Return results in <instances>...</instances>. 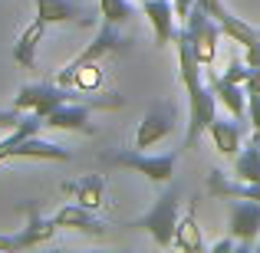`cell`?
Listing matches in <instances>:
<instances>
[{"mask_svg": "<svg viewBox=\"0 0 260 253\" xmlns=\"http://www.w3.org/2000/svg\"><path fill=\"white\" fill-rule=\"evenodd\" d=\"M175 46H178V66H181V86L188 92V135H184V148H194L201 132H208V125L217 119V95L211 86L201 83V69L204 66L198 63L194 56V46H191V37L188 30H181L175 37Z\"/></svg>", "mask_w": 260, "mask_h": 253, "instance_id": "cell-1", "label": "cell"}, {"mask_svg": "<svg viewBox=\"0 0 260 253\" xmlns=\"http://www.w3.org/2000/svg\"><path fill=\"white\" fill-rule=\"evenodd\" d=\"M63 102H86V105H92V102L83 99L79 89H73V86H59V83L46 86V83H40V86H20L17 99H13V109H17V112H33V115L43 119L46 112H53V109L63 105Z\"/></svg>", "mask_w": 260, "mask_h": 253, "instance_id": "cell-2", "label": "cell"}, {"mask_svg": "<svg viewBox=\"0 0 260 253\" xmlns=\"http://www.w3.org/2000/svg\"><path fill=\"white\" fill-rule=\"evenodd\" d=\"M178 197H181V191L168 188V194H161L158 201H155V207L148 210V214H142L132 227L148 230V237H152L158 247H172L175 227H178Z\"/></svg>", "mask_w": 260, "mask_h": 253, "instance_id": "cell-3", "label": "cell"}, {"mask_svg": "<svg viewBox=\"0 0 260 253\" xmlns=\"http://www.w3.org/2000/svg\"><path fill=\"white\" fill-rule=\"evenodd\" d=\"M184 30H188V37H191V46H194L198 63H201V66H214L217 40L224 37L221 23H217L211 13H204L201 7H194V10L188 13V20H184Z\"/></svg>", "mask_w": 260, "mask_h": 253, "instance_id": "cell-4", "label": "cell"}, {"mask_svg": "<svg viewBox=\"0 0 260 253\" xmlns=\"http://www.w3.org/2000/svg\"><path fill=\"white\" fill-rule=\"evenodd\" d=\"M112 165H119V168H132V171H139V174H145L148 181H155V184H172V177H175V155H142L139 148H132V152H119V155H112Z\"/></svg>", "mask_w": 260, "mask_h": 253, "instance_id": "cell-5", "label": "cell"}, {"mask_svg": "<svg viewBox=\"0 0 260 253\" xmlns=\"http://www.w3.org/2000/svg\"><path fill=\"white\" fill-rule=\"evenodd\" d=\"M175 128V109L172 105H152L145 112V119L139 122V132H135V148H152L161 138H168Z\"/></svg>", "mask_w": 260, "mask_h": 253, "instance_id": "cell-6", "label": "cell"}, {"mask_svg": "<svg viewBox=\"0 0 260 253\" xmlns=\"http://www.w3.org/2000/svg\"><path fill=\"white\" fill-rule=\"evenodd\" d=\"M89 109L86 102H63L53 112L43 115V128H53V132H86L92 135V125H89Z\"/></svg>", "mask_w": 260, "mask_h": 253, "instance_id": "cell-7", "label": "cell"}, {"mask_svg": "<svg viewBox=\"0 0 260 253\" xmlns=\"http://www.w3.org/2000/svg\"><path fill=\"white\" fill-rule=\"evenodd\" d=\"M37 17L46 26H53V23H79V26L95 23V13L73 4V0H37Z\"/></svg>", "mask_w": 260, "mask_h": 253, "instance_id": "cell-8", "label": "cell"}, {"mask_svg": "<svg viewBox=\"0 0 260 253\" xmlns=\"http://www.w3.org/2000/svg\"><path fill=\"white\" fill-rule=\"evenodd\" d=\"M257 234H260V201L241 197V204L231 207V237H234L244 250H250V243H254Z\"/></svg>", "mask_w": 260, "mask_h": 253, "instance_id": "cell-9", "label": "cell"}, {"mask_svg": "<svg viewBox=\"0 0 260 253\" xmlns=\"http://www.w3.org/2000/svg\"><path fill=\"white\" fill-rule=\"evenodd\" d=\"M142 10H145L148 23H152V33H155V46L165 50L168 43L178 37L175 30V4L172 0H142Z\"/></svg>", "mask_w": 260, "mask_h": 253, "instance_id": "cell-10", "label": "cell"}, {"mask_svg": "<svg viewBox=\"0 0 260 253\" xmlns=\"http://www.w3.org/2000/svg\"><path fill=\"white\" fill-rule=\"evenodd\" d=\"M119 46H122V40H119V33H115V26L102 20V26L92 37V43H86V50L79 53L70 66H63V69H79V66H86V63H102V59H106L109 53H115Z\"/></svg>", "mask_w": 260, "mask_h": 253, "instance_id": "cell-11", "label": "cell"}, {"mask_svg": "<svg viewBox=\"0 0 260 253\" xmlns=\"http://www.w3.org/2000/svg\"><path fill=\"white\" fill-rule=\"evenodd\" d=\"M56 230H59V224H56V217H40L37 214V204H26V227L17 234V247L23 250V247H40V243H50L53 237H56Z\"/></svg>", "mask_w": 260, "mask_h": 253, "instance_id": "cell-12", "label": "cell"}, {"mask_svg": "<svg viewBox=\"0 0 260 253\" xmlns=\"http://www.w3.org/2000/svg\"><path fill=\"white\" fill-rule=\"evenodd\" d=\"M56 224L59 227H70V230H79V234H89V237L106 234V224L95 221L92 210L83 207V204H66V207H59L56 210Z\"/></svg>", "mask_w": 260, "mask_h": 253, "instance_id": "cell-13", "label": "cell"}, {"mask_svg": "<svg viewBox=\"0 0 260 253\" xmlns=\"http://www.w3.org/2000/svg\"><path fill=\"white\" fill-rule=\"evenodd\" d=\"M208 86L214 89L217 102H221V105L231 112V119H237V122H241L244 115H247V102H244L247 89H241V83H231L228 76H214V73H211V83H208Z\"/></svg>", "mask_w": 260, "mask_h": 253, "instance_id": "cell-14", "label": "cell"}, {"mask_svg": "<svg viewBox=\"0 0 260 253\" xmlns=\"http://www.w3.org/2000/svg\"><path fill=\"white\" fill-rule=\"evenodd\" d=\"M208 135H211V141H214V148H217L221 155H228V158H237V155H241L244 135H241V125H237V119H234V122L214 119V122L208 125Z\"/></svg>", "mask_w": 260, "mask_h": 253, "instance_id": "cell-15", "label": "cell"}, {"mask_svg": "<svg viewBox=\"0 0 260 253\" xmlns=\"http://www.w3.org/2000/svg\"><path fill=\"white\" fill-rule=\"evenodd\" d=\"M66 194L76 197V204H83L89 210H99L106 204V177L102 174H86L79 184H66Z\"/></svg>", "mask_w": 260, "mask_h": 253, "instance_id": "cell-16", "label": "cell"}, {"mask_svg": "<svg viewBox=\"0 0 260 253\" xmlns=\"http://www.w3.org/2000/svg\"><path fill=\"white\" fill-rule=\"evenodd\" d=\"M43 33H46V23L37 17L33 23H26V30L17 37V43H13V59H17L20 66L33 69V63H37V46H40V40H43Z\"/></svg>", "mask_w": 260, "mask_h": 253, "instance_id": "cell-17", "label": "cell"}, {"mask_svg": "<svg viewBox=\"0 0 260 253\" xmlns=\"http://www.w3.org/2000/svg\"><path fill=\"white\" fill-rule=\"evenodd\" d=\"M10 158H40V161H66L70 158V152L59 145H53V141H43L37 138V135H30V138H23L17 148H10ZM7 158V161H10Z\"/></svg>", "mask_w": 260, "mask_h": 253, "instance_id": "cell-18", "label": "cell"}, {"mask_svg": "<svg viewBox=\"0 0 260 253\" xmlns=\"http://www.w3.org/2000/svg\"><path fill=\"white\" fill-rule=\"evenodd\" d=\"M56 83L73 86V89H79V92H99L102 89V69H99V63H86V66H79V69H59Z\"/></svg>", "mask_w": 260, "mask_h": 253, "instance_id": "cell-19", "label": "cell"}, {"mask_svg": "<svg viewBox=\"0 0 260 253\" xmlns=\"http://www.w3.org/2000/svg\"><path fill=\"white\" fill-rule=\"evenodd\" d=\"M172 247H175V250H184V253H201V250H204L201 230H198V221H194V210H188L184 217H178Z\"/></svg>", "mask_w": 260, "mask_h": 253, "instance_id": "cell-20", "label": "cell"}, {"mask_svg": "<svg viewBox=\"0 0 260 253\" xmlns=\"http://www.w3.org/2000/svg\"><path fill=\"white\" fill-rule=\"evenodd\" d=\"M234 174H237V181L260 184V141L250 138L247 145L241 148V155L234 158Z\"/></svg>", "mask_w": 260, "mask_h": 253, "instance_id": "cell-21", "label": "cell"}, {"mask_svg": "<svg viewBox=\"0 0 260 253\" xmlns=\"http://www.w3.org/2000/svg\"><path fill=\"white\" fill-rule=\"evenodd\" d=\"M221 30H224V37H231L234 43H241V46H250V43H257L260 40V30H254V26H247L244 20H237L234 13H224L221 20Z\"/></svg>", "mask_w": 260, "mask_h": 253, "instance_id": "cell-22", "label": "cell"}, {"mask_svg": "<svg viewBox=\"0 0 260 253\" xmlns=\"http://www.w3.org/2000/svg\"><path fill=\"white\" fill-rule=\"evenodd\" d=\"M99 13H102L106 23L122 26L128 17H132V7H128V0H99Z\"/></svg>", "mask_w": 260, "mask_h": 253, "instance_id": "cell-23", "label": "cell"}, {"mask_svg": "<svg viewBox=\"0 0 260 253\" xmlns=\"http://www.w3.org/2000/svg\"><path fill=\"white\" fill-rule=\"evenodd\" d=\"M224 76H228L231 79V83H247V76H250V66H247V59H231V63H228V73H224Z\"/></svg>", "mask_w": 260, "mask_h": 253, "instance_id": "cell-24", "label": "cell"}, {"mask_svg": "<svg viewBox=\"0 0 260 253\" xmlns=\"http://www.w3.org/2000/svg\"><path fill=\"white\" fill-rule=\"evenodd\" d=\"M247 115L254 125V141H260V95H247Z\"/></svg>", "mask_w": 260, "mask_h": 253, "instance_id": "cell-25", "label": "cell"}, {"mask_svg": "<svg viewBox=\"0 0 260 253\" xmlns=\"http://www.w3.org/2000/svg\"><path fill=\"white\" fill-rule=\"evenodd\" d=\"M244 59H247L250 69H260V40L250 43V46H244Z\"/></svg>", "mask_w": 260, "mask_h": 253, "instance_id": "cell-26", "label": "cell"}, {"mask_svg": "<svg viewBox=\"0 0 260 253\" xmlns=\"http://www.w3.org/2000/svg\"><path fill=\"white\" fill-rule=\"evenodd\" d=\"M244 89H247V95H260V69H250L247 83H244Z\"/></svg>", "mask_w": 260, "mask_h": 253, "instance_id": "cell-27", "label": "cell"}, {"mask_svg": "<svg viewBox=\"0 0 260 253\" xmlns=\"http://www.w3.org/2000/svg\"><path fill=\"white\" fill-rule=\"evenodd\" d=\"M211 250H214V253H228V250H234V237H224V240H217Z\"/></svg>", "mask_w": 260, "mask_h": 253, "instance_id": "cell-28", "label": "cell"}, {"mask_svg": "<svg viewBox=\"0 0 260 253\" xmlns=\"http://www.w3.org/2000/svg\"><path fill=\"white\" fill-rule=\"evenodd\" d=\"M0 250H20L17 237H4V234H0Z\"/></svg>", "mask_w": 260, "mask_h": 253, "instance_id": "cell-29", "label": "cell"}]
</instances>
